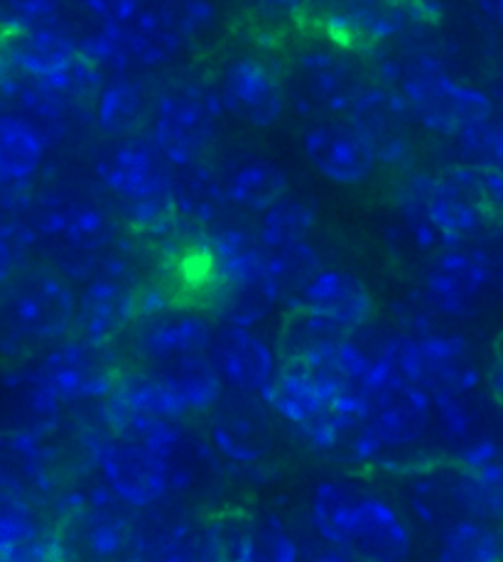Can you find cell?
I'll return each mask as SVG.
<instances>
[{"instance_id":"cell-52","label":"cell","mask_w":503,"mask_h":562,"mask_svg":"<svg viewBox=\"0 0 503 562\" xmlns=\"http://www.w3.org/2000/svg\"><path fill=\"white\" fill-rule=\"evenodd\" d=\"M0 562H10V560H8V558H3V555H0Z\"/></svg>"},{"instance_id":"cell-54","label":"cell","mask_w":503,"mask_h":562,"mask_svg":"<svg viewBox=\"0 0 503 562\" xmlns=\"http://www.w3.org/2000/svg\"><path fill=\"white\" fill-rule=\"evenodd\" d=\"M471 3H474V0H471Z\"/></svg>"},{"instance_id":"cell-17","label":"cell","mask_w":503,"mask_h":562,"mask_svg":"<svg viewBox=\"0 0 503 562\" xmlns=\"http://www.w3.org/2000/svg\"><path fill=\"white\" fill-rule=\"evenodd\" d=\"M23 367L52 401L71 408L107 401L116 389L123 361L116 347H97L71 335Z\"/></svg>"},{"instance_id":"cell-23","label":"cell","mask_w":503,"mask_h":562,"mask_svg":"<svg viewBox=\"0 0 503 562\" xmlns=\"http://www.w3.org/2000/svg\"><path fill=\"white\" fill-rule=\"evenodd\" d=\"M204 425L209 442L232 464L256 467L276 452V425L260 395L226 391Z\"/></svg>"},{"instance_id":"cell-45","label":"cell","mask_w":503,"mask_h":562,"mask_svg":"<svg viewBox=\"0 0 503 562\" xmlns=\"http://www.w3.org/2000/svg\"><path fill=\"white\" fill-rule=\"evenodd\" d=\"M67 0H0V33L65 23Z\"/></svg>"},{"instance_id":"cell-21","label":"cell","mask_w":503,"mask_h":562,"mask_svg":"<svg viewBox=\"0 0 503 562\" xmlns=\"http://www.w3.org/2000/svg\"><path fill=\"white\" fill-rule=\"evenodd\" d=\"M349 119L361 131L379 158L381 170L403 175L417 168V135L421 128L393 89L373 79L349 111Z\"/></svg>"},{"instance_id":"cell-29","label":"cell","mask_w":503,"mask_h":562,"mask_svg":"<svg viewBox=\"0 0 503 562\" xmlns=\"http://www.w3.org/2000/svg\"><path fill=\"white\" fill-rule=\"evenodd\" d=\"M157 97V81L148 75L107 77L91 103V128L101 140L148 133Z\"/></svg>"},{"instance_id":"cell-26","label":"cell","mask_w":503,"mask_h":562,"mask_svg":"<svg viewBox=\"0 0 503 562\" xmlns=\"http://www.w3.org/2000/svg\"><path fill=\"white\" fill-rule=\"evenodd\" d=\"M206 353L226 391L260 395V398L280 369L276 347H270L264 337L246 327L219 325Z\"/></svg>"},{"instance_id":"cell-18","label":"cell","mask_w":503,"mask_h":562,"mask_svg":"<svg viewBox=\"0 0 503 562\" xmlns=\"http://www.w3.org/2000/svg\"><path fill=\"white\" fill-rule=\"evenodd\" d=\"M443 457L467 470L503 462V408L487 389L433 395Z\"/></svg>"},{"instance_id":"cell-6","label":"cell","mask_w":503,"mask_h":562,"mask_svg":"<svg viewBox=\"0 0 503 562\" xmlns=\"http://www.w3.org/2000/svg\"><path fill=\"white\" fill-rule=\"evenodd\" d=\"M204 238L214 278V300L209 312L219 325L258 327L282 300L268 270L256 224L234 212L206 228Z\"/></svg>"},{"instance_id":"cell-41","label":"cell","mask_w":503,"mask_h":562,"mask_svg":"<svg viewBox=\"0 0 503 562\" xmlns=\"http://www.w3.org/2000/svg\"><path fill=\"white\" fill-rule=\"evenodd\" d=\"M266 251V248H264ZM266 263L272 280H276L282 305H288L302 288H305L314 273L324 268L322 256L312 241H300L282 248L266 251Z\"/></svg>"},{"instance_id":"cell-10","label":"cell","mask_w":503,"mask_h":562,"mask_svg":"<svg viewBox=\"0 0 503 562\" xmlns=\"http://www.w3.org/2000/svg\"><path fill=\"white\" fill-rule=\"evenodd\" d=\"M295 23L302 33L369 59L423 30H435L415 0H308Z\"/></svg>"},{"instance_id":"cell-51","label":"cell","mask_w":503,"mask_h":562,"mask_svg":"<svg viewBox=\"0 0 503 562\" xmlns=\"http://www.w3.org/2000/svg\"><path fill=\"white\" fill-rule=\"evenodd\" d=\"M494 260H496V295L503 303V251L494 254Z\"/></svg>"},{"instance_id":"cell-48","label":"cell","mask_w":503,"mask_h":562,"mask_svg":"<svg viewBox=\"0 0 503 562\" xmlns=\"http://www.w3.org/2000/svg\"><path fill=\"white\" fill-rule=\"evenodd\" d=\"M25 244L18 236L0 234V288H3L10 278L15 276V270L23 266L20 263V254H23Z\"/></svg>"},{"instance_id":"cell-49","label":"cell","mask_w":503,"mask_h":562,"mask_svg":"<svg viewBox=\"0 0 503 562\" xmlns=\"http://www.w3.org/2000/svg\"><path fill=\"white\" fill-rule=\"evenodd\" d=\"M308 0H254L260 15L268 20H298Z\"/></svg>"},{"instance_id":"cell-8","label":"cell","mask_w":503,"mask_h":562,"mask_svg":"<svg viewBox=\"0 0 503 562\" xmlns=\"http://www.w3.org/2000/svg\"><path fill=\"white\" fill-rule=\"evenodd\" d=\"M423 192L445 246L481 244L503 232V170L496 165L445 162L425 170Z\"/></svg>"},{"instance_id":"cell-16","label":"cell","mask_w":503,"mask_h":562,"mask_svg":"<svg viewBox=\"0 0 503 562\" xmlns=\"http://www.w3.org/2000/svg\"><path fill=\"white\" fill-rule=\"evenodd\" d=\"M133 508L119 502L101 482L87 492L67 512L62 538L69 562H135L138 553V520Z\"/></svg>"},{"instance_id":"cell-31","label":"cell","mask_w":503,"mask_h":562,"mask_svg":"<svg viewBox=\"0 0 503 562\" xmlns=\"http://www.w3.org/2000/svg\"><path fill=\"white\" fill-rule=\"evenodd\" d=\"M216 168L222 172L226 200L238 214L256 218L292 190L288 170L266 153H234L226 162H216Z\"/></svg>"},{"instance_id":"cell-47","label":"cell","mask_w":503,"mask_h":562,"mask_svg":"<svg viewBox=\"0 0 503 562\" xmlns=\"http://www.w3.org/2000/svg\"><path fill=\"white\" fill-rule=\"evenodd\" d=\"M484 389L503 408V329H499L489 345L484 363Z\"/></svg>"},{"instance_id":"cell-33","label":"cell","mask_w":503,"mask_h":562,"mask_svg":"<svg viewBox=\"0 0 503 562\" xmlns=\"http://www.w3.org/2000/svg\"><path fill=\"white\" fill-rule=\"evenodd\" d=\"M172 204L180 222L194 228H212L232 214V204L226 200L222 172L214 160H202L182 165L172 172Z\"/></svg>"},{"instance_id":"cell-3","label":"cell","mask_w":503,"mask_h":562,"mask_svg":"<svg viewBox=\"0 0 503 562\" xmlns=\"http://www.w3.org/2000/svg\"><path fill=\"white\" fill-rule=\"evenodd\" d=\"M310 518L322 543L364 562H407L413 555L405 514L361 479H322L310 498Z\"/></svg>"},{"instance_id":"cell-32","label":"cell","mask_w":503,"mask_h":562,"mask_svg":"<svg viewBox=\"0 0 503 562\" xmlns=\"http://www.w3.org/2000/svg\"><path fill=\"white\" fill-rule=\"evenodd\" d=\"M123 37L135 75L150 77L155 71L175 69L194 55V49L170 23L160 0H145L138 15L123 25Z\"/></svg>"},{"instance_id":"cell-36","label":"cell","mask_w":503,"mask_h":562,"mask_svg":"<svg viewBox=\"0 0 503 562\" xmlns=\"http://www.w3.org/2000/svg\"><path fill=\"white\" fill-rule=\"evenodd\" d=\"M49 153L47 143L30 123L0 109V187L30 190Z\"/></svg>"},{"instance_id":"cell-39","label":"cell","mask_w":503,"mask_h":562,"mask_svg":"<svg viewBox=\"0 0 503 562\" xmlns=\"http://www.w3.org/2000/svg\"><path fill=\"white\" fill-rule=\"evenodd\" d=\"M317 202L308 194L290 190L276 204H270L264 214H258L254 224L260 246L270 251V248L310 241L314 226H317Z\"/></svg>"},{"instance_id":"cell-40","label":"cell","mask_w":503,"mask_h":562,"mask_svg":"<svg viewBox=\"0 0 503 562\" xmlns=\"http://www.w3.org/2000/svg\"><path fill=\"white\" fill-rule=\"evenodd\" d=\"M437 562H503V524L459 520L439 536Z\"/></svg>"},{"instance_id":"cell-50","label":"cell","mask_w":503,"mask_h":562,"mask_svg":"<svg viewBox=\"0 0 503 562\" xmlns=\"http://www.w3.org/2000/svg\"><path fill=\"white\" fill-rule=\"evenodd\" d=\"M310 562H364V560H359L356 555L347 553V550L324 543V546L317 550V553L312 555Z\"/></svg>"},{"instance_id":"cell-9","label":"cell","mask_w":503,"mask_h":562,"mask_svg":"<svg viewBox=\"0 0 503 562\" xmlns=\"http://www.w3.org/2000/svg\"><path fill=\"white\" fill-rule=\"evenodd\" d=\"M226 113L209 75H177L157 85L148 135L172 168L212 160Z\"/></svg>"},{"instance_id":"cell-38","label":"cell","mask_w":503,"mask_h":562,"mask_svg":"<svg viewBox=\"0 0 503 562\" xmlns=\"http://www.w3.org/2000/svg\"><path fill=\"white\" fill-rule=\"evenodd\" d=\"M113 403L121 408L148 415V418H163V420H180L187 423L190 415L175 398L172 391L155 376L150 369L135 367V363H123L121 373L116 379V389L109 395Z\"/></svg>"},{"instance_id":"cell-1","label":"cell","mask_w":503,"mask_h":562,"mask_svg":"<svg viewBox=\"0 0 503 562\" xmlns=\"http://www.w3.org/2000/svg\"><path fill=\"white\" fill-rule=\"evenodd\" d=\"M421 35L376 52L373 77L401 97L421 133L449 143L474 123L494 116L496 103L484 87L457 77L443 52Z\"/></svg>"},{"instance_id":"cell-25","label":"cell","mask_w":503,"mask_h":562,"mask_svg":"<svg viewBox=\"0 0 503 562\" xmlns=\"http://www.w3.org/2000/svg\"><path fill=\"white\" fill-rule=\"evenodd\" d=\"M286 307H305L337 322L344 329L359 331L379 319V300L354 270L324 266Z\"/></svg>"},{"instance_id":"cell-24","label":"cell","mask_w":503,"mask_h":562,"mask_svg":"<svg viewBox=\"0 0 503 562\" xmlns=\"http://www.w3.org/2000/svg\"><path fill=\"white\" fill-rule=\"evenodd\" d=\"M0 103L5 111L30 123L49 150H57L59 145L67 143L79 119L91 123V111L65 101L35 79L18 75L3 61H0Z\"/></svg>"},{"instance_id":"cell-5","label":"cell","mask_w":503,"mask_h":562,"mask_svg":"<svg viewBox=\"0 0 503 562\" xmlns=\"http://www.w3.org/2000/svg\"><path fill=\"white\" fill-rule=\"evenodd\" d=\"M172 172L148 133L101 140L91 153L97 187L116 206L123 228L135 234H160L177 222Z\"/></svg>"},{"instance_id":"cell-15","label":"cell","mask_w":503,"mask_h":562,"mask_svg":"<svg viewBox=\"0 0 503 562\" xmlns=\"http://www.w3.org/2000/svg\"><path fill=\"white\" fill-rule=\"evenodd\" d=\"M395 361L403 376L429 395L484 389V363L474 345L457 329L439 325L421 335L398 329Z\"/></svg>"},{"instance_id":"cell-35","label":"cell","mask_w":503,"mask_h":562,"mask_svg":"<svg viewBox=\"0 0 503 562\" xmlns=\"http://www.w3.org/2000/svg\"><path fill=\"white\" fill-rule=\"evenodd\" d=\"M349 335V329H344L337 322L317 315V312H310L305 307H286V315H282L278 329L276 351L280 363H314L332 357Z\"/></svg>"},{"instance_id":"cell-34","label":"cell","mask_w":503,"mask_h":562,"mask_svg":"<svg viewBox=\"0 0 503 562\" xmlns=\"http://www.w3.org/2000/svg\"><path fill=\"white\" fill-rule=\"evenodd\" d=\"M150 371L172 391L175 398L190 415V420L206 418L226 393L224 381L219 376L212 359H209V353H190V357L150 367Z\"/></svg>"},{"instance_id":"cell-20","label":"cell","mask_w":503,"mask_h":562,"mask_svg":"<svg viewBox=\"0 0 503 562\" xmlns=\"http://www.w3.org/2000/svg\"><path fill=\"white\" fill-rule=\"evenodd\" d=\"M89 452L101 482L133 512H145L167 498V467L150 447L103 430L89 437Z\"/></svg>"},{"instance_id":"cell-46","label":"cell","mask_w":503,"mask_h":562,"mask_svg":"<svg viewBox=\"0 0 503 562\" xmlns=\"http://www.w3.org/2000/svg\"><path fill=\"white\" fill-rule=\"evenodd\" d=\"M143 3L145 0H77L89 23L99 25H128Z\"/></svg>"},{"instance_id":"cell-14","label":"cell","mask_w":503,"mask_h":562,"mask_svg":"<svg viewBox=\"0 0 503 562\" xmlns=\"http://www.w3.org/2000/svg\"><path fill=\"white\" fill-rule=\"evenodd\" d=\"M417 293L443 322L479 317L496 295V260L481 244L445 246L425 258Z\"/></svg>"},{"instance_id":"cell-28","label":"cell","mask_w":503,"mask_h":562,"mask_svg":"<svg viewBox=\"0 0 503 562\" xmlns=\"http://www.w3.org/2000/svg\"><path fill=\"white\" fill-rule=\"evenodd\" d=\"M79 57L77 33L65 23L0 33V61L45 87L55 85Z\"/></svg>"},{"instance_id":"cell-37","label":"cell","mask_w":503,"mask_h":562,"mask_svg":"<svg viewBox=\"0 0 503 562\" xmlns=\"http://www.w3.org/2000/svg\"><path fill=\"white\" fill-rule=\"evenodd\" d=\"M209 562H248L254 546L256 512L241 504L209 508L199 516Z\"/></svg>"},{"instance_id":"cell-19","label":"cell","mask_w":503,"mask_h":562,"mask_svg":"<svg viewBox=\"0 0 503 562\" xmlns=\"http://www.w3.org/2000/svg\"><path fill=\"white\" fill-rule=\"evenodd\" d=\"M216 327L212 312L199 307L167 305L145 312L123 337L128 363L150 369L190 353H206Z\"/></svg>"},{"instance_id":"cell-22","label":"cell","mask_w":503,"mask_h":562,"mask_svg":"<svg viewBox=\"0 0 503 562\" xmlns=\"http://www.w3.org/2000/svg\"><path fill=\"white\" fill-rule=\"evenodd\" d=\"M300 150L322 180L347 190L369 184L381 170L371 145L349 116L308 121L300 131Z\"/></svg>"},{"instance_id":"cell-7","label":"cell","mask_w":503,"mask_h":562,"mask_svg":"<svg viewBox=\"0 0 503 562\" xmlns=\"http://www.w3.org/2000/svg\"><path fill=\"white\" fill-rule=\"evenodd\" d=\"M282 65L288 106L305 123L349 116L356 99L376 79L369 57L312 33H300L295 43L282 49Z\"/></svg>"},{"instance_id":"cell-27","label":"cell","mask_w":503,"mask_h":562,"mask_svg":"<svg viewBox=\"0 0 503 562\" xmlns=\"http://www.w3.org/2000/svg\"><path fill=\"white\" fill-rule=\"evenodd\" d=\"M401 474L407 514L423 528L443 536L447 528L467 520L462 488H459V464L437 457L407 467Z\"/></svg>"},{"instance_id":"cell-2","label":"cell","mask_w":503,"mask_h":562,"mask_svg":"<svg viewBox=\"0 0 503 562\" xmlns=\"http://www.w3.org/2000/svg\"><path fill=\"white\" fill-rule=\"evenodd\" d=\"M123 224L116 206L103 192L55 184L30 192L23 216V241L45 246L47 263L62 270L71 283H83L101 258L121 241Z\"/></svg>"},{"instance_id":"cell-11","label":"cell","mask_w":503,"mask_h":562,"mask_svg":"<svg viewBox=\"0 0 503 562\" xmlns=\"http://www.w3.org/2000/svg\"><path fill=\"white\" fill-rule=\"evenodd\" d=\"M209 77L226 119L254 131H270L288 116L282 52L266 45L232 49L216 61Z\"/></svg>"},{"instance_id":"cell-42","label":"cell","mask_w":503,"mask_h":562,"mask_svg":"<svg viewBox=\"0 0 503 562\" xmlns=\"http://www.w3.org/2000/svg\"><path fill=\"white\" fill-rule=\"evenodd\" d=\"M459 488L467 518L503 524V462L474 467H459Z\"/></svg>"},{"instance_id":"cell-12","label":"cell","mask_w":503,"mask_h":562,"mask_svg":"<svg viewBox=\"0 0 503 562\" xmlns=\"http://www.w3.org/2000/svg\"><path fill=\"white\" fill-rule=\"evenodd\" d=\"M395 341L385 345L373 367V376L366 391L364 430L381 452V467L391 464L393 454L411 450L433 428V395L417 383L407 381L395 361Z\"/></svg>"},{"instance_id":"cell-13","label":"cell","mask_w":503,"mask_h":562,"mask_svg":"<svg viewBox=\"0 0 503 562\" xmlns=\"http://www.w3.org/2000/svg\"><path fill=\"white\" fill-rule=\"evenodd\" d=\"M143 288L138 263L119 241L77 290V319L71 335L97 347H116L141 317Z\"/></svg>"},{"instance_id":"cell-43","label":"cell","mask_w":503,"mask_h":562,"mask_svg":"<svg viewBox=\"0 0 503 562\" xmlns=\"http://www.w3.org/2000/svg\"><path fill=\"white\" fill-rule=\"evenodd\" d=\"M167 18L194 52L204 49L222 30V8L216 0H160Z\"/></svg>"},{"instance_id":"cell-4","label":"cell","mask_w":503,"mask_h":562,"mask_svg":"<svg viewBox=\"0 0 503 562\" xmlns=\"http://www.w3.org/2000/svg\"><path fill=\"white\" fill-rule=\"evenodd\" d=\"M77 288L47 260L23 263L0 288V361L20 367L75 331Z\"/></svg>"},{"instance_id":"cell-53","label":"cell","mask_w":503,"mask_h":562,"mask_svg":"<svg viewBox=\"0 0 503 562\" xmlns=\"http://www.w3.org/2000/svg\"><path fill=\"white\" fill-rule=\"evenodd\" d=\"M501 170H503V162H501Z\"/></svg>"},{"instance_id":"cell-30","label":"cell","mask_w":503,"mask_h":562,"mask_svg":"<svg viewBox=\"0 0 503 562\" xmlns=\"http://www.w3.org/2000/svg\"><path fill=\"white\" fill-rule=\"evenodd\" d=\"M160 457L167 467V498L194 504L222 492L226 479L222 454L190 425L177 432Z\"/></svg>"},{"instance_id":"cell-44","label":"cell","mask_w":503,"mask_h":562,"mask_svg":"<svg viewBox=\"0 0 503 562\" xmlns=\"http://www.w3.org/2000/svg\"><path fill=\"white\" fill-rule=\"evenodd\" d=\"M248 562H300V546L290 526L270 508L256 512L254 546Z\"/></svg>"}]
</instances>
